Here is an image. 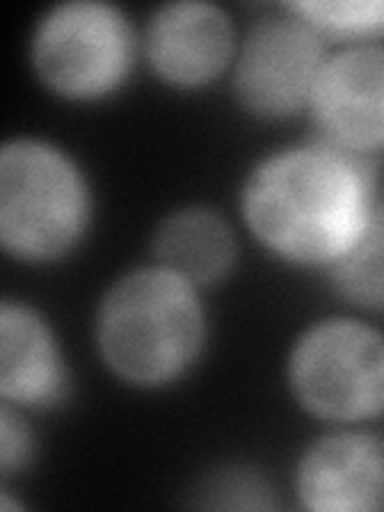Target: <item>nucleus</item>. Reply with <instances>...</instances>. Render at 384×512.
Instances as JSON below:
<instances>
[{
  "label": "nucleus",
  "mask_w": 384,
  "mask_h": 512,
  "mask_svg": "<svg viewBox=\"0 0 384 512\" xmlns=\"http://www.w3.org/2000/svg\"><path fill=\"white\" fill-rule=\"evenodd\" d=\"M378 199L375 160L311 135L279 144L244 170L237 228L279 266L324 276L356 244Z\"/></svg>",
  "instance_id": "1"
},
{
  "label": "nucleus",
  "mask_w": 384,
  "mask_h": 512,
  "mask_svg": "<svg viewBox=\"0 0 384 512\" xmlns=\"http://www.w3.org/2000/svg\"><path fill=\"white\" fill-rule=\"evenodd\" d=\"M208 292L144 260L112 276L90 314V343L112 381L160 394L199 372L212 343Z\"/></svg>",
  "instance_id": "2"
},
{
  "label": "nucleus",
  "mask_w": 384,
  "mask_h": 512,
  "mask_svg": "<svg viewBox=\"0 0 384 512\" xmlns=\"http://www.w3.org/2000/svg\"><path fill=\"white\" fill-rule=\"evenodd\" d=\"M96 224L93 180L68 144L10 135L0 144V250L29 269H52L84 250Z\"/></svg>",
  "instance_id": "3"
},
{
  "label": "nucleus",
  "mask_w": 384,
  "mask_h": 512,
  "mask_svg": "<svg viewBox=\"0 0 384 512\" xmlns=\"http://www.w3.org/2000/svg\"><path fill=\"white\" fill-rule=\"evenodd\" d=\"M288 400L317 426H378L384 420V327L356 311L308 320L285 346Z\"/></svg>",
  "instance_id": "4"
},
{
  "label": "nucleus",
  "mask_w": 384,
  "mask_h": 512,
  "mask_svg": "<svg viewBox=\"0 0 384 512\" xmlns=\"http://www.w3.org/2000/svg\"><path fill=\"white\" fill-rule=\"evenodd\" d=\"M32 80L61 103L100 106L132 84L141 58V26L112 0H58L29 26Z\"/></svg>",
  "instance_id": "5"
},
{
  "label": "nucleus",
  "mask_w": 384,
  "mask_h": 512,
  "mask_svg": "<svg viewBox=\"0 0 384 512\" xmlns=\"http://www.w3.org/2000/svg\"><path fill=\"white\" fill-rule=\"evenodd\" d=\"M330 42L288 7L276 4L240 26L228 74L234 106L256 122H292L308 116L314 80Z\"/></svg>",
  "instance_id": "6"
},
{
  "label": "nucleus",
  "mask_w": 384,
  "mask_h": 512,
  "mask_svg": "<svg viewBox=\"0 0 384 512\" xmlns=\"http://www.w3.org/2000/svg\"><path fill=\"white\" fill-rule=\"evenodd\" d=\"M240 23L218 0H164L141 26L144 68L173 93H202L228 80Z\"/></svg>",
  "instance_id": "7"
},
{
  "label": "nucleus",
  "mask_w": 384,
  "mask_h": 512,
  "mask_svg": "<svg viewBox=\"0 0 384 512\" xmlns=\"http://www.w3.org/2000/svg\"><path fill=\"white\" fill-rule=\"evenodd\" d=\"M288 490L304 512H384V432L320 426L295 455Z\"/></svg>",
  "instance_id": "8"
},
{
  "label": "nucleus",
  "mask_w": 384,
  "mask_h": 512,
  "mask_svg": "<svg viewBox=\"0 0 384 512\" xmlns=\"http://www.w3.org/2000/svg\"><path fill=\"white\" fill-rule=\"evenodd\" d=\"M304 119L317 138L378 164L384 154V42L333 45Z\"/></svg>",
  "instance_id": "9"
},
{
  "label": "nucleus",
  "mask_w": 384,
  "mask_h": 512,
  "mask_svg": "<svg viewBox=\"0 0 384 512\" xmlns=\"http://www.w3.org/2000/svg\"><path fill=\"white\" fill-rule=\"evenodd\" d=\"M71 362L55 320L20 295L0 301V400L26 413L61 410L71 400Z\"/></svg>",
  "instance_id": "10"
},
{
  "label": "nucleus",
  "mask_w": 384,
  "mask_h": 512,
  "mask_svg": "<svg viewBox=\"0 0 384 512\" xmlns=\"http://www.w3.org/2000/svg\"><path fill=\"white\" fill-rule=\"evenodd\" d=\"M151 260L180 272L202 292L224 285L240 260V228L208 202L167 208L151 231Z\"/></svg>",
  "instance_id": "11"
},
{
  "label": "nucleus",
  "mask_w": 384,
  "mask_h": 512,
  "mask_svg": "<svg viewBox=\"0 0 384 512\" xmlns=\"http://www.w3.org/2000/svg\"><path fill=\"white\" fill-rule=\"evenodd\" d=\"M324 279L346 311L384 317V196L375 202L356 244L324 272Z\"/></svg>",
  "instance_id": "12"
},
{
  "label": "nucleus",
  "mask_w": 384,
  "mask_h": 512,
  "mask_svg": "<svg viewBox=\"0 0 384 512\" xmlns=\"http://www.w3.org/2000/svg\"><path fill=\"white\" fill-rule=\"evenodd\" d=\"M330 45H381L384 0H288Z\"/></svg>",
  "instance_id": "13"
},
{
  "label": "nucleus",
  "mask_w": 384,
  "mask_h": 512,
  "mask_svg": "<svg viewBox=\"0 0 384 512\" xmlns=\"http://www.w3.org/2000/svg\"><path fill=\"white\" fill-rule=\"evenodd\" d=\"M192 506L205 509H279L282 500L276 496L272 480L244 461H228L205 471L196 484Z\"/></svg>",
  "instance_id": "14"
},
{
  "label": "nucleus",
  "mask_w": 384,
  "mask_h": 512,
  "mask_svg": "<svg viewBox=\"0 0 384 512\" xmlns=\"http://www.w3.org/2000/svg\"><path fill=\"white\" fill-rule=\"evenodd\" d=\"M39 458V436L32 413L0 400V487H13L16 477L32 471Z\"/></svg>",
  "instance_id": "15"
}]
</instances>
